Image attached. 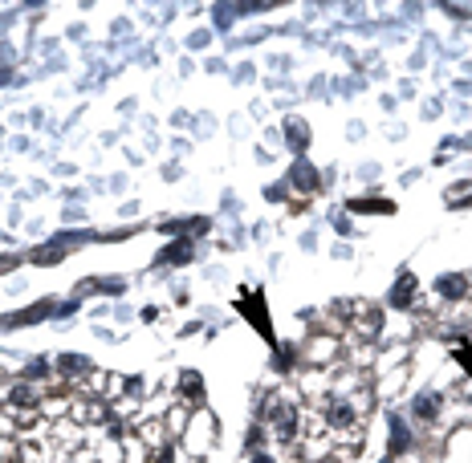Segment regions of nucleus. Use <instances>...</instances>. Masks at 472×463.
<instances>
[{
    "label": "nucleus",
    "instance_id": "obj_13",
    "mask_svg": "<svg viewBox=\"0 0 472 463\" xmlns=\"http://www.w3.org/2000/svg\"><path fill=\"white\" fill-rule=\"evenodd\" d=\"M179 390L188 394V398H200V394H204V378H200L196 370H188L184 378H179Z\"/></svg>",
    "mask_w": 472,
    "mask_h": 463
},
{
    "label": "nucleus",
    "instance_id": "obj_12",
    "mask_svg": "<svg viewBox=\"0 0 472 463\" xmlns=\"http://www.w3.org/2000/svg\"><path fill=\"white\" fill-rule=\"evenodd\" d=\"M293 427H297L293 407H281V411H277V435H281V439H293Z\"/></svg>",
    "mask_w": 472,
    "mask_h": 463
},
{
    "label": "nucleus",
    "instance_id": "obj_4",
    "mask_svg": "<svg viewBox=\"0 0 472 463\" xmlns=\"http://www.w3.org/2000/svg\"><path fill=\"white\" fill-rule=\"evenodd\" d=\"M289 187H297V191H318V171H314L306 159H297L289 167Z\"/></svg>",
    "mask_w": 472,
    "mask_h": 463
},
{
    "label": "nucleus",
    "instance_id": "obj_18",
    "mask_svg": "<svg viewBox=\"0 0 472 463\" xmlns=\"http://www.w3.org/2000/svg\"><path fill=\"white\" fill-rule=\"evenodd\" d=\"M456 362L464 366V370L472 374V346H464V349H456Z\"/></svg>",
    "mask_w": 472,
    "mask_h": 463
},
{
    "label": "nucleus",
    "instance_id": "obj_16",
    "mask_svg": "<svg viewBox=\"0 0 472 463\" xmlns=\"http://www.w3.org/2000/svg\"><path fill=\"white\" fill-rule=\"evenodd\" d=\"M233 13H236L233 4H216L212 17H216V24H220V29H228V24H233Z\"/></svg>",
    "mask_w": 472,
    "mask_h": 463
},
{
    "label": "nucleus",
    "instance_id": "obj_15",
    "mask_svg": "<svg viewBox=\"0 0 472 463\" xmlns=\"http://www.w3.org/2000/svg\"><path fill=\"white\" fill-rule=\"evenodd\" d=\"M351 418H354V411L346 407V402H334V407H330V423H338V427H346Z\"/></svg>",
    "mask_w": 472,
    "mask_h": 463
},
{
    "label": "nucleus",
    "instance_id": "obj_5",
    "mask_svg": "<svg viewBox=\"0 0 472 463\" xmlns=\"http://www.w3.org/2000/svg\"><path fill=\"white\" fill-rule=\"evenodd\" d=\"M411 301H415V277H411V273H399L395 289H391V305H395V309H407Z\"/></svg>",
    "mask_w": 472,
    "mask_h": 463
},
{
    "label": "nucleus",
    "instance_id": "obj_8",
    "mask_svg": "<svg viewBox=\"0 0 472 463\" xmlns=\"http://www.w3.org/2000/svg\"><path fill=\"white\" fill-rule=\"evenodd\" d=\"M436 289H440L444 297H452V301H460V297L469 293V280L460 277V273H452V277H440V280H436Z\"/></svg>",
    "mask_w": 472,
    "mask_h": 463
},
{
    "label": "nucleus",
    "instance_id": "obj_17",
    "mask_svg": "<svg viewBox=\"0 0 472 463\" xmlns=\"http://www.w3.org/2000/svg\"><path fill=\"white\" fill-rule=\"evenodd\" d=\"M8 398H13L17 407H29V402H33V390H29V386H17V390L8 394Z\"/></svg>",
    "mask_w": 472,
    "mask_h": 463
},
{
    "label": "nucleus",
    "instance_id": "obj_3",
    "mask_svg": "<svg viewBox=\"0 0 472 463\" xmlns=\"http://www.w3.org/2000/svg\"><path fill=\"white\" fill-rule=\"evenodd\" d=\"M285 142H289V151H293L297 159L306 155V146H309V126L302 122V118H289V122H285Z\"/></svg>",
    "mask_w": 472,
    "mask_h": 463
},
{
    "label": "nucleus",
    "instance_id": "obj_6",
    "mask_svg": "<svg viewBox=\"0 0 472 463\" xmlns=\"http://www.w3.org/2000/svg\"><path fill=\"white\" fill-rule=\"evenodd\" d=\"M188 260H191V236H179L171 248L159 252V264H188Z\"/></svg>",
    "mask_w": 472,
    "mask_h": 463
},
{
    "label": "nucleus",
    "instance_id": "obj_10",
    "mask_svg": "<svg viewBox=\"0 0 472 463\" xmlns=\"http://www.w3.org/2000/svg\"><path fill=\"white\" fill-rule=\"evenodd\" d=\"M346 208H351V211H378V215H391L395 204H387V199H351Z\"/></svg>",
    "mask_w": 472,
    "mask_h": 463
},
{
    "label": "nucleus",
    "instance_id": "obj_7",
    "mask_svg": "<svg viewBox=\"0 0 472 463\" xmlns=\"http://www.w3.org/2000/svg\"><path fill=\"white\" fill-rule=\"evenodd\" d=\"M387 423H391V455H399V451L411 447V431H407V423L399 415H391Z\"/></svg>",
    "mask_w": 472,
    "mask_h": 463
},
{
    "label": "nucleus",
    "instance_id": "obj_11",
    "mask_svg": "<svg viewBox=\"0 0 472 463\" xmlns=\"http://www.w3.org/2000/svg\"><path fill=\"white\" fill-rule=\"evenodd\" d=\"M53 313V305H37V309H24V313H17V317H4L0 325H21V321H37V317H49Z\"/></svg>",
    "mask_w": 472,
    "mask_h": 463
},
{
    "label": "nucleus",
    "instance_id": "obj_9",
    "mask_svg": "<svg viewBox=\"0 0 472 463\" xmlns=\"http://www.w3.org/2000/svg\"><path fill=\"white\" fill-rule=\"evenodd\" d=\"M415 415L424 418V423H432V418L440 415V394H420V398H415Z\"/></svg>",
    "mask_w": 472,
    "mask_h": 463
},
{
    "label": "nucleus",
    "instance_id": "obj_19",
    "mask_svg": "<svg viewBox=\"0 0 472 463\" xmlns=\"http://www.w3.org/2000/svg\"><path fill=\"white\" fill-rule=\"evenodd\" d=\"M0 82H8V70H0Z\"/></svg>",
    "mask_w": 472,
    "mask_h": 463
},
{
    "label": "nucleus",
    "instance_id": "obj_2",
    "mask_svg": "<svg viewBox=\"0 0 472 463\" xmlns=\"http://www.w3.org/2000/svg\"><path fill=\"white\" fill-rule=\"evenodd\" d=\"M70 244H73V236H70V232H61L57 240H49L45 248H37V252H33V264H57L61 256L70 252Z\"/></svg>",
    "mask_w": 472,
    "mask_h": 463
},
{
    "label": "nucleus",
    "instance_id": "obj_14",
    "mask_svg": "<svg viewBox=\"0 0 472 463\" xmlns=\"http://www.w3.org/2000/svg\"><path fill=\"white\" fill-rule=\"evenodd\" d=\"M61 370H66V374H86V370H90V358H82V354H66V358H61Z\"/></svg>",
    "mask_w": 472,
    "mask_h": 463
},
{
    "label": "nucleus",
    "instance_id": "obj_1",
    "mask_svg": "<svg viewBox=\"0 0 472 463\" xmlns=\"http://www.w3.org/2000/svg\"><path fill=\"white\" fill-rule=\"evenodd\" d=\"M236 309L257 325V333L265 337V342H273V321H269V313H265V305H260V289H244L240 301H236Z\"/></svg>",
    "mask_w": 472,
    "mask_h": 463
}]
</instances>
